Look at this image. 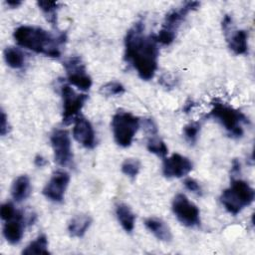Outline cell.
Here are the masks:
<instances>
[{"instance_id": "obj_15", "label": "cell", "mask_w": 255, "mask_h": 255, "mask_svg": "<svg viewBox=\"0 0 255 255\" xmlns=\"http://www.w3.org/2000/svg\"><path fill=\"white\" fill-rule=\"evenodd\" d=\"M144 226L160 241L169 242L172 239V233L169 226L160 218L148 217L144 220Z\"/></svg>"}, {"instance_id": "obj_1", "label": "cell", "mask_w": 255, "mask_h": 255, "mask_svg": "<svg viewBox=\"0 0 255 255\" xmlns=\"http://www.w3.org/2000/svg\"><path fill=\"white\" fill-rule=\"evenodd\" d=\"M158 55L155 35H145L143 22H135L125 38V61L136 70L141 80L149 81L157 70Z\"/></svg>"}, {"instance_id": "obj_18", "label": "cell", "mask_w": 255, "mask_h": 255, "mask_svg": "<svg viewBox=\"0 0 255 255\" xmlns=\"http://www.w3.org/2000/svg\"><path fill=\"white\" fill-rule=\"evenodd\" d=\"M30 190H31L30 179L27 175L23 174L18 176L13 181L11 186V195L16 202H21L29 196Z\"/></svg>"}, {"instance_id": "obj_10", "label": "cell", "mask_w": 255, "mask_h": 255, "mask_svg": "<svg viewBox=\"0 0 255 255\" xmlns=\"http://www.w3.org/2000/svg\"><path fill=\"white\" fill-rule=\"evenodd\" d=\"M69 182L70 175L67 171H55L43 188L44 196L53 202H62L64 200Z\"/></svg>"}, {"instance_id": "obj_22", "label": "cell", "mask_w": 255, "mask_h": 255, "mask_svg": "<svg viewBox=\"0 0 255 255\" xmlns=\"http://www.w3.org/2000/svg\"><path fill=\"white\" fill-rule=\"evenodd\" d=\"M38 7L45 15L47 21L54 27H57V14L60 9V3L54 1H38Z\"/></svg>"}, {"instance_id": "obj_33", "label": "cell", "mask_w": 255, "mask_h": 255, "mask_svg": "<svg viewBox=\"0 0 255 255\" xmlns=\"http://www.w3.org/2000/svg\"><path fill=\"white\" fill-rule=\"evenodd\" d=\"M231 22H232V19L229 15H225L223 17V20H222V30L223 31H227L231 25Z\"/></svg>"}, {"instance_id": "obj_8", "label": "cell", "mask_w": 255, "mask_h": 255, "mask_svg": "<svg viewBox=\"0 0 255 255\" xmlns=\"http://www.w3.org/2000/svg\"><path fill=\"white\" fill-rule=\"evenodd\" d=\"M63 66L66 70L68 82L72 86L77 87L83 92L91 89L93 84L92 78L87 73L86 66L80 57L73 56L68 58L63 62Z\"/></svg>"}, {"instance_id": "obj_17", "label": "cell", "mask_w": 255, "mask_h": 255, "mask_svg": "<svg viewBox=\"0 0 255 255\" xmlns=\"http://www.w3.org/2000/svg\"><path fill=\"white\" fill-rule=\"evenodd\" d=\"M230 50L235 55H244L248 52V33L245 30H238L231 34L227 40Z\"/></svg>"}, {"instance_id": "obj_31", "label": "cell", "mask_w": 255, "mask_h": 255, "mask_svg": "<svg viewBox=\"0 0 255 255\" xmlns=\"http://www.w3.org/2000/svg\"><path fill=\"white\" fill-rule=\"evenodd\" d=\"M34 163L36 166L38 167H43L44 165L47 164V160L45 159V157H43L41 154H37L34 158Z\"/></svg>"}, {"instance_id": "obj_5", "label": "cell", "mask_w": 255, "mask_h": 255, "mask_svg": "<svg viewBox=\"0 0 255 255\" xmlns=\"http://www.w3.org/2000/svg\"><path fill=\"white\" fill-rule=\"evenodd\" d=\"M140 126V120L131 113L119 111L112 119V129L115 141L122 147L131 144Z\"/></svg>"}, {"instance_id": "obj_7", "label": "cell", "mask_w": 255, "mask_h": 255, "mask_svg": "<svg viewBox=\"0 0 255 255\" xmlns=\"http://www.w3.org/2000/svg\"><path fill=\"white\" fill-rule=\"evenodd\" d=\"M172 211L177 220L186 227H196L200 225V211L198 207L189 201L186 195L178 193L172 200Z\"/></svg>"}, {"instance_id": "obj_32", "label": "cell", "mask_w": 255, "mask_h": 255, "mask_svg": "<svg viewBox=\"0 0 255 255\" xmlns=\"http://www.w3.org/2000/svg\"><path fill=\"white\" fill-rule=\"evenodd\" d=\"M240 169H241V165H240V162L239 160L237 159H234L232 161V167H231V173L233 176H235L236 174H238L240 172Z\"/></svg>"}, {"instance_id": "obj_27", "label": "cell", "mask_w": 255, "mask_h": 255, "mask_svg": "<svg viewBox=\"0 0 255 255\" xmlns=\"http://www.w3.org/2000/svg\"><path fill=\"white\" fill-rule=\"evenodd\" d=\"M18 210H15L14 205L11 202H5L1 205L0 208V216L4 221H8L14 218L17 214Z\"/></svg>"}, {"instance_id": "obj_14", "label": "cell", "mask_w": 255, "mask_h": 255, "mask_svg": "<svg viewBox=\"0 0 255 255\" xmlns=\"http://www.w3.org/2000/svg\"><path fill=\"white\" fill-rule=\"evenodd\" d=\"M25 222L28 223L24 213L21 211H18L14 218L5 222L3 226V235L7 242L15 245L21 241L24 234Z\"/></svg>"}, {"instance_id": "obj_4", "label": "cell", "mask_w": 255, "mask_h": 255, "mask_svg": "<svg viewBox=\"0 0 255 255\" xmlns=\"http://www.w3.org/2000/svg\"><path fill=\"white\" fill-rule=\"evenodd\" d=\"M207 118H212L220 123L233 137H241L244 132L242 125L248 123V119L242 112L221 102L212 104Z\"/></svg>"}, {"instance_id": "obj_9", "label": "cell", "mask_w": 255, "mask_h": 255, "mask_svg": "<svg viewBox=\"0 0 255 255\" xmlns=\"http://www.w3.org/2000/svg\"><path fill=\"white\" fill-rule=\"evenodd\" d=\"M55 162L61 166H67L73 161V152L69 132L66 129H55L50 137Z\"/></svg>"}, {"instance_id": "obj_24", "label": "cell", "mask_w": 255, "mask_h": 255, "mask_svg": "<svg viewBox=\"0 0 255 255\" xmlns=\"http://www.w3.org/2000/svg\"><path fill=\"white\" fill-rule=\"evenodd\" d=\"M122 171L130 178H135L140 170V162L137 158H127L122 163Z\"/></svg>"}, {"instance_id": "obj_11", "label": "cell", "mask_w": 255, "mask_h": 255, "mask_svg": "<svg viewBox=\"0 0 255 255\" xmlns=\"http://www.w3.org/2000/svg\"><path fill=\"white\" fill-rule=\"evenodd\" d=\"M200 3L197 1H188L182 4L180 7L173 8L164 17L162 27L160 30L168 32L176 36V31L186 16L196 9H198Z\"/></svg>"}, {"instance_id": "obj_30", "label": "cell", "mask_w": 255, "mask_h": 255, "mask_svg": "<svg viewBox=\"0 0 255 255\" xmlns=\"http://www.w3.org/2000/svg\"><path fill=\"white\" fill-rule=\"evenodd\" d=\"M142 124H143V128H144L145 131H147L149 133V135L157 134V127H156L155 123L153 122V120L144 119Z\"/></svg>"}, {"instance_id": "obj_23", "label": "cell", "mask_w": 255, "mask_h": 255, "mask_svg": "<svg viewBox=\"0 0 255 255\" xmlns=\"http://www.w3.org/2000/svg\"><path fill=\"white\" fill-rule=\"evenodd\" d=\"M156 135L157 134L150 135V137L148 138L147 143H146V148L149 152L164 158L168 152V148H167L165 142Z\"/></svg>"}, {"instance_id": "obj_21", "label": "cell", "mask_w": 255, "mask_h": 255, "mask_svg": "<svg viewBox=\"0 0 255 255\" xmlns=\"http://www.w3.org/2000/svg\"><path fill=\"white\" fill-rule=\"evenodd\" d=\"M6 64L12 69H20L24 66L25 58L23 53L15 47H7L3 53Z\"/></svg>"}, {"instance_id": "obj_12", "label": "cell", "mask_w": 255, "mask_h": 255, "mask_svg": "<svg viewBox=\"0 0 255 255\" xmlns=\"http://www.w3.org/2000/svg\"><path fill=\"white\" fill-rule=\"evenodd\" d=\"M192 168V162L188 157L179 153H172L163 159L162 174L166 178H180L187 175Z\"/></svg>"}, {"instance_id": "obj_19", "label": "cell", "mask_w": 255, "mask_h": 255, "mask_svg": "<svg viewBox=\"0 0 255 255\" xmlns=\"http://www.w3.org/2000/svg\"><path fill=\"white\" fill-rule=\"evenodd\" d=\"M116 215L123 229L126 232L130 233L134 228L135 221V215L130 208L125 203H119L116 207Z\"/></svg>"}, {"instance_id": "obj_26", "label": "cell", "mask_w": 255, "mask_h": 255, "mask_svg": "<svg viewBox=\"0 0 255 255\" xmlns=\"http://www.w3.org/2000/svg\"><path fill=\"white\" fill-rule=\"evenodd\" d=\"M199 130H200V124L197 122L186 125L183 128V136L185 140L190 144H194L197 141Z\"/></svg>"}, {"instance_id": "obj_13", "label": "cell", "mask_w": 255, "mask_h": 255, "mask_svg": "<svg viewBox=\"0 0 255 255\" xmlns=\"http://www.w3.org/2000/svg\"><path fill=\"white\" fill-rule=\"evenodd\" d=\"M74 138L86 148H94L96 134L92 124L84 117H78L73 128Z\"/></svg>"}, {"instance_id": "obj_16", "label": "cell", "mask_w": 255, "mask_h": 255, "mask_svg": "<svg viewBox=\"0 0 255 255\" xmlns=\"http://www.w3.org/2000/svg\"><path fill=\"white\" fill-rule=\"evenodd\" d=\"M92 224V217L88 214H78L68 224V231L72 237L81 238Z\"/></svg>"}, {"instance_id": "obj_25", "label": "cell", "mask_w": 255, "mask_h": 255, "mask_svg": "<svg viewBox=\"0 0 255 255\" xmlns=\"http://www.w3.org/2000/svg\"><path fill=\"white\" fill-rule=\"evenodd\" d=\"M125 87L119 82H109L100 88V94L106 97L121 96L125 93Z\"/></svg>"}, {"instance_id": "obj_2", "label": "cell", "mask_w": 255, "mask_h": 255, "mask_svg": "<svg viewBox=\"0 0 255 255\" xmlns=\"http://www.w3.org/2000/svg\"><path fill=\"white\" fill-rule=\"evenodd\" d=\"M13 37L19 46L51 58L61 56V46L67 40L65 33L56 36L40 27L29 25L16 28Z\"/></svg>"}, {"instance_id": "obj_34", "label": "cell", "mask_w": 255, "mask_h": 255, "mask_svg": "<svg viewBox=\"0 0 255 255\" xmlns=\"http://www.w3.org/2000/svg\"><path fill=\"white\" fill-rule=\"evenodd\" d=\"M5 3L10 8H17L18 6H20L22 4V2L18 1V0H9V1H6Z\"/></svg>"}, {"instance_id": "obj_20", "label": "cell", "mask_w": 255, "mask_h": 255, "mask_svg": "<svg viewBox=\"0 0 255 255\" xmlns=\"http://www.w3.org/2000/svg\"><path fill=\"white\" fill-rule=\"evenodd\" d=\"M23 255H32V254H45L49 255L50 251L48 250V238L45 234H40L35 240L30 242L26 248L22 251Z\"/></svg>"}, {"instance_id": "obj_29", "label": "cell", "mask_w": 255, "mask_h": 255, "mask_svg": "<svg viewBox=\"0 0 255 255\" xmlns=\"http://www.w3.org/2000/svg\"><path fill=\"white\" fill-rule=\"evenodd\" d=\"M11 128L8 123V118L4 111H1V120H0V134L2 136L6 135L10 131Z\"/></svg>"}, {"instance_id": "obj_6", "label": "cell", "mask_w": 255, "mask_h": 255, "mask_svg": "<svg viewBox=\"0 0 255 255\" xmlns=\"http://www.w3.org/2000/svg\"><path fill=\"white\" fill-rule=\"evenodd\" d=\"M61 96L63 99L62 120L65 125L76 121L79 113L84 107L88 96L86 94L76 93L69 85L61 86Z\"/></svg>"}, {"instance_id": "obj_28", "label": "cell", "mask_w": 255, "mask_h": 255, "mask_svg": "<svg viewBox=\"0 0 255 255\" xmlns=\"http://www.w3.org/2000/svg\"><path fill=\"white\" fill-rule=\"evenodd\" d=\"M185 188L189 191H191L192 193H195L197 195H201L202 194V188L200 186V184L198 183V181H196L195 179L191 178V177H187L184 179L183 182Z\"/></svg>"}, {"instance_id": "obj_3", "label": "cell", "mask_w": 255, "mask_h": 255, "mask_svg": "<svg viewBox=\"0 0 255 255\" xmlns=\"http://www.w3.org/2000/svg\"><path fill=\"white\" fill-rule=\"evenodd\" d=\"M255 197V191L248 182L239 178H232L231 184L220 195V202L225 209L236 215L249 206Z\"/></svg>"}]
</instances>
